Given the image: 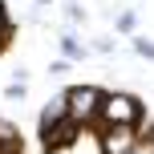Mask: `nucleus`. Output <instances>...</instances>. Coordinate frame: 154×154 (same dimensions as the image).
I'll return each mask as SVG.
<instances>
[{
  "label": "nucleus",
  "instance_id": "nucleus-1",
  "mask_svg": "<svg viewBox=\"0 0 154 154\" xmlns=\"http://www.w3.org/2000/svg\"><path fill=\"white\" fill-rule=\"evenodd\" d=\"M65 101H69V118L77 126H85V122H93V118H101L106 93H97L93 85H73V89L65 93Z\"/></svg>",
  "mask_w": 154,
  "mask_h": 154
},
{
  "label": "nucleus",
  "instance_id": "nucleus-2",
  "mask_svg": "<svg viewBox=\"0 0 154 154\" xmlns=\"http://www.w3.org/2000/svg\"><path fill=\"white\" fill-rule=\"evenodd\" d=\"M138 118H142V106L130 93H106V101H101V122L106 126H138Z\"/></svg>",
  "mask_w": 154,
  "mask_h": 154
},
{
  "label": "nucleus",
  "instance_id": "nucleus-3",
  "mask_svg": "<svg viewBox=\"0 0 154 154\" xmlns=\"http://www.w3.org/2000/svg\"><path fill=\"white\" fill-rule=\"evenodd\" d=\"M138 146L134 126H106L101 130V154H130Z\"/></svg>",
  "mask_w": 154,
  "mask_h": 154
},
{
  "label": "nucleus",
  "instance_id": "nucleus-4",
  "mask_svg": "<svg viewBox=\"0 0 154 154\" xmlns=\"http://www.w3.org/2000/svg\"><path fill=\"white\" fill-rule=\"evenodd\" d=\"M77 134H81V130H77V122H73V118H65L61 126H53V130L41 134V142H45V150H65L69 142H77Z\"/></svg>",
  "mask_w": 154,
  "mask_h": 154
},
{
  "label": "nucleus",
  "instance_id": "nucleus-5",
  "mask_svg": "<svg viewBox=\"0 0 154 154\" xmlns=\"http://www.w3.org/2000/svg\"><path fill=\"white\" fill-rule=\"evenodd\" d=\"M65 118H69V101H65V97L49 101V106H45V114H41V130H53V126H61Z\"/></svg>",
  "mask_w": 154,
  "mask_h": 154
},
{
  "label": "nucleus",
  "instance_id": "nucleus-6",
  "mask_svg": "<svg viewBox=\"0 0 154 154\" xmlns=\"http://www.w3.org/2000/svg\"><path fill=\"white\" fill-rule=\"evenodd\" d=\"M20 150V138H16V126L0 122V154H16Z\"/></svg>",
  "mask_w": 154,
  "mask_h": 154
},
{
  "label": "nucleus",
  "instance_id": "nucleus-7",
  "mask_svg": "<svg viewBox=\"0 0 154 154\" xmlns=\"http://www.w3.org/2000/svg\"><path fill=\"white\" fill-rule=\"evenodd\" d=\"M130 154H154V138H146V142H138Z\"/></svg>",
  "mask_w": 154,
  "mask_h": 154
},
{
  "label": "nucleus",
  "instance_id": "nucleus-8",
  "mask_svg": "<svg viewBox=\"0 0 154 154\" xmlns=\"http://www.w3.org/2000/svg\"><path fill=\"white\" fill-rule=\"evenodd\" d=\"M118 29L130 32V29H134V16H130V12H122V16H118Z\"/></svg>",
  "mask_w": 154,
  "mask_h": 154
},
{
  "label": "nucleus",
  "instance_id": "nucleus-9",
  "mask_svg": "<svg viewBox=\"0 0 154 154\" xmlns=\"http://www.w3.org/2000/svg\"><path fill=\"white\" fill-rule=\"evenodd\" d=\"M138 53L142 57H154V45H150V41H138Z\"/></svg>",
  "mask_w": 154,
  "mask_h": 154
},
{
  "label": "nucleus",
  "instance_id": "nucleus-10",
  "mask_svg": "<svg viewBox=\"0 0 154 154\" xmlns=\"http://www.w3.org/2000/svg\"><path fill=\"white\" fill-rule=\"evenodd\" d=\"M0 29H4V12H0Z\"/></svg>",
  "mask_w": 154,
  "mask_h": 154
}]
</instances>
